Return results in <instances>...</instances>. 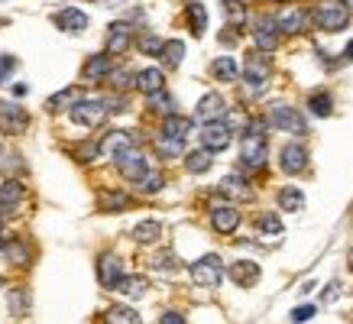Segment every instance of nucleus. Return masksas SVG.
I'll use <instances>...</instances> for the list:
<instances>
[{
  "mask_svg": "<svg viewBox=\"0 0 353 324\" xmlns=\"http://www.w3.org/2000/svg\"><path fill=\"white\" fill-rule=\"evenodd\" d=\"M162 136L185 143L188 136H192V120H188V117H179V114H169V117L162 120Z\"/></svg>",
  "mask_w": 353,
  "mask_h": 324,
  "instance_id": "20",
  "label": "nucleus"
},
{
  "mask_svg": "<svg viewBox=\"0 0 353 324\" xmlns=\"http://www.w3.org/2000/svg\"><path fill=\"white\" fill-rule=\"evenodd\" d=\"M146 289H150V282L143 276H123L117 282V292H123L127 298H139V295H146Z\"/></svg>",
  "mask_w": 353,
  "mask_h": 324,
  "instance_id": "29",
  "label": "nucleus"
},
{
  "mask_svg": "<svg viewBox=\"0 0 353 324\" xmlns=\"http://www.w3.org/2000/svg\"><path fill=\"white\" fill-rule=\"evenodd\" d=\"M110 75V59L108 55H94V59H88L85 62V78L88 81H101V78Z\"/></svg>",
  "mask_w": 353,
  "mask_h": 324,
  "instance_id": "26",
  "label": "nucleus"
},
{
  "mask_svg": "<svg viewBox=\"0 0 353 324\" xmlns=\"http://www.w3.org/2000/svg\"><path fill=\"white\" fill-rule=\"evenodd\" d=\"M224 13H227V20H230V26H240V23L246 20V10H243V3L240 0H224Z\"/></svg>",
  "mask_w": 353,
  "mask_h": 324,
  "instance_id": "37",
  "label": "nucleus"
},
{
  "mask_svg": "<svg viewBox=\"0 0 353 324\" xmlns=\"http://www.w3.org/2000/svg\"><path fill=\"white\" fill-rule=\"evenodd\" d=\"M133 45V30H130L127 23H114L108 30V52L110 55H123Z\"/></svg>",
  "mask_w": 353,
  "mask_h": 324,
  "instance_id": "15",
  "label": "nucleus"
},
{
  "mask_svg": "<svg viewBox=\"0 0 353 324\" xmlns=\"http://www.w3.org/2000/svg\"><path fill=\"white\" fill-rule=\"evenodd\" d=\"M78 101H81V91H78V88H65V91H59V94H52L46 101V108L52 110V114H59V110H65V108H75Z\"/></svg>",
  "mask_w": 353,
  "mask_h": 324,
  "instance_id": "24",
  "label": "nucleus"
},
{
  "mask_svg": "<svg viewBox=\"0 0 353 324\" xmlns=\"http://www.w3.org/2000/svg\"><path fill=\"white\" fill-rule=\"evenodd\" d=\"M230 140H234V133H230V127H227L224 120H211V123H204V130H201L204 150L221 152V150L230 146Z\"/></svg>",
  "mask_w": 353,
  "mask_h": 324,
  "instance_id": "5",
  "label": "nucleus"
},
{
  "mask_svg": "<svg viewBox=\"0 0 353 324\" xmlns=\"http://www.w3.org/2000/svg\"><path fill=\"white\" fill-rule=\"evenodd\" d=\"M159 59L165 62V68H179V65H182V59H185V43H182V39H169V43L162 45Z\"/></svg>",
  "mask_w": 353,
  "mask_h": 324,
  "instance_id": "25",
  "label": "nucleus"
},
{
  "mask_svg": "<svg viewBox=\"0 0 353 324\" xmlns=\"http://www.w3.org/2000/svg\"><path fill=\"white\" fill-rule=\"evenodd\" d=\"M13 68H17V59H13V55H3V59H0V78H10Z\"/></svg>",
  "mask_w": 353,
  "mask_h": 324,
  "instance_id": "44",
  "label": "nucleus"
},
{
  "mask_svg": "<svg viewBox=\"0 0 353 324\" xmlns=\"http://www.w3.org/2000/svg\"><path fill=\"white\" fill-rule=\"evenodd\" d=\"M137 88L150 97V94H156V91H162V88H165V75H162L159 68H143V72L137 75Z\"/></svg>",
  "mask_w": 353,
  "mask_h": 324,
  "instance_id": "23",
  "label": "nucleus"
},
{
  "mask_svg": "<svg viewBox=\"0 0 353 324\" xmlns=\"http://www.w3.org/2000/svg\"><path fill=\"white\" fill-rule=\"evenodd\" d=\"M117 169H120V175H123L127 182H133V185H137L146 172H150V169H146V159H143V152L133 150V146H130L127 152H120V156H117Z\"/></svg>",
  "mask_w": 353,
  "mask_h": 324,
  "instance_id": "8",
  "label": "nucleus"
},
{
  "mask_svg": "<svg viewBox=\"0 0 353 324\" xmlns=\"http://www.w3.org/2000/svg\"><path fill=\"white\" fill-rule=\"evenodd\" d=\"M221 279H224V263H221V256H201L192 266V282L201 285V289H217Z\"/></svg>",
  "mask_w": 353,
  "mask_h": 324,
  "instance_id": "3",
  "label": "nucleus"
},
{
  "mask_svg": "<svg viewBox=\"0 0 353 324\" xmlns=\"http://www.w3.org/2000/svg\"><path fill=\"white\" fill-rule=\"evenodd\" d=\"M314 23H318V30L324 32H337L347 26V20H350V7L347 3H341V0H321L318 7H314Z\"/></svg>",
  "mask_w": 353,
  "mask_h": 324,
  "instance_id": "1",
  "label": "nucleus"
},
{
  "mask_svg": "<svg viewBox=\"0 0 353 324\" xmlns=\"http://www.w3.org/2000/svg\"><path fill=\"white\" fill-rule=\"evenodd\" d=\"M256 227H259L263 237H279V234H282V221H279L276 214H263L256 221Z\"/></svg>",
  "mask_w": 353,
  "mask_h": 324,
  "instance_id": "35",
  "label": "nucleus"
},
{
  "mask_svg": "<svg viewBox=\"0 0 353 324\" xmlns=\"http://www.w3.org/2000/svg\"><path fill=\"white\" fill-rule=\"evenodd\" d=\"M97 279L101 285H108V289H117V282L123 279V263L117 256H101L97 263Z\"/></svg>",
  "mask_w": 353,
  "mask_h": 324,
  "instance_id": "16",
  "label": "nucleus"
},
{
  "mask_svg": "<svg viewBox=\"0 0 353 324\" xmlns=\"http://www.w3.org/2000/svg\"><path fill=\"white\" fill-rule=\"evenodd\" d=\"M311 114H318V117H327L331 114V94H311Z\"/></svg>",
  "mask_w": 353,
  "mask_h": 324,
  "instance_id": "38",
  "label": "nucleus"
},
{
  "mask_svg": "<svg viewBox=\"0 0 353 324\" xmlns=\"http://www.w3.org/2000/svg\"><path fill=\"white\" fill-rule=\"evenodd\" d=\"M243 81L253 88V91L266 88V81H269V62L259 52H250V55H246V62H243Z\"/></svg>",
  "mask_w": 353,
  "mask_h": 324,
  "instance_id": "9",
  "label": "nucleus"
},
{
  "mask_svg": "<svg viewBox=\"0 0 353 324\" xmlns=\"http://www.w3.org/2000/svg\"><path fill=\"white\" fill-rule=\"evenodd\" d=\"M26 127H30V114H26L20 104L0 101V130H3V133H23Z\"/></svg>",
  "mask_w": 353,
  "mask_h": 324,
  "instance_id": "6",
  "label": "nucleus"
},
{
  "mask_svg": "<svg viewBox=\"0 0 353 324\" xmlns=\"http://www.w3.org/2000/svg\"><path fill=\"white\" fill-rule=\"evenodd\" d=\"M314 305H301V308H295V312H292V321H311V318H314Z\"/></svg>",
  "mask_w": 353,
  "mask_h": 324,
  "instance_id": "42",
  "label": "nucleus"
},
{
  "mask_svg": "<svg viewBox=\"0 0 353 324\" xmlns=\"http://www.w3.org/2000/svg\"><path fill=\"white\" fill-rule=\"evenodd\" d=\"M343 3H347V7H353V0H343Z\"/></svg>",
  "mask_w": 353,
  "mask_h": 324,
  "instance_id": "53",
  "label": "nucleus"
},
{
  "mask_svg": "<svg viewBox=\"0 0 353 324\" xmlns=\"http://www.w3.org/2000/svg\"><path fill=\"white\" fill-rule=\"evenodd\" d=\"M266 136L263 130H246L243 143H240V159H243L246 169H263L266 165Z\"/></svg>",
  "mask_w": 353,
  "mask_h": 324,
  "instance_id": "2",
  "label": "nucleus"
},
{
  "mask_svg": "<svg viewBox=\"0 0 353 324\" xmlns=\"http://www.w3.org/2000/svg\"><path fill=\"white\" fill-rule=\"evenodd\" d=\"M108 104L104 101H78L75 108H72V120L81 123V127H101L104 117H108Z\"/></svg>",
  "mask_w": 353,
  "mask_h": 324,
  "instance_id": "4",
  "label": "nucleus"
},
{
  "mask_svg": "<svg viewBox=\"0 0 353 324\" xmlns=\"http://www.w3.org/2000/svg\"><path fill=\"white\" fill-rule=\"evenodd\" d=\"M198 120L201 123H211V120H224V114H227V104H224V97L221 94H204L201 101H198Z\"/></svg>",
  "mask_w": 353,
  "mask_h": 324,
  "instance_id": "14",
  "label": "nucleus"
},
{
  "mask_svg": "<svg viewBox=\"0 0 353 324\" xmlns=\"http://www.w3.org/2000/svg\"><path fill=\"white\" fill-rule=\"evenodd\" d=\"M0 250H3V234H0Z\"/></svg>",
  "mask_w": 353,
  "mask_h": 324,
  "instance_id": "52",
  "label": "nucleus"
},
{
  "mask_svg": "<svg viewBox=\"0 0 353 324\" xmlns=\"http://www.w3.org/2000/svg\"><path fill=\"white\" fill-rule=\"evenodd\" d=\"M279 23L276 20H266V17H263V20H256V30H253V39H256V49L259 52H272V49H276L279 45Z\"/></svg>",
  "mask_w": 353,
  "mask_h": 324,
  "instance_id": "10",
  "label": "nucleus"
},
{
  "mask_svg": "<svg viewBox=\"0 0 353 324\" xmlns=\"http://www.w3.org/2000/svg\"><path fill=\"white\" fill-rule=\"evenodd\" d=\"M52 23L59 26V30H65V32H85L88 30V17L81 10H75V7H65V10H59L52 17Z\"/></svg>",
  "mask_w": 353,
  "mask_h": 324,
  "instance_id": "17",
  "label": "nucleus"
},
{
  "mask_svg": "<svg viewBox=\"0 0 353 324\" xmlns=\"http://www.w3.org/2000/svg\"><path fill=\"white\" fill-rule=\"evenodd\" d=\"M305 165H308V152H305V146L292 143V146L282 150V172L299 175V172H305Z\"/></svg>",
  "mask_w": 353,
  "mask_h": 324,
  "instance_id": "19",
  "label": "nucleus"
},
{
  "mask_svg": "<svg viewBox=\"0 0 353 324\" xmlns=\"http://www.w3.org/2000/svg\"><path fill=\"white\" fill-rule=\"evenodd\" d=\"M0 152H3V143H0Z\"/></svg>",
  "mask_w": 353,
  "mask_h": 324,
  "instance_id": "54",
  "label": "nucleus"
},
{
  "mask_svg": "<svg viewBox=\"0 0 353 324\" xmlns=\"http://www.w3.org/2000/svg\"><path fill=\"white\" fill-rule=\"evenodd\" d=\"M108 321L110 324H139V314L133 308H127V305H114V308H108Z\"/></svg>",
  "mask_w": 353,
  "mask_h": 324,
  "instance_id": "33",
  "label": "nucleus"
},
{
  "mask_svg": "<svg viewBox=\"0 0 353 324\" xmlns=\"http://www.w3.org/2000/svg\"><path fill=\"white\" fill-rule=\"evenodd\" d=\"M185 13H188V20H192V30H194V36H201V32L208 30V10H204V3H198V0H192V3L185 7Z\"/></svg>",
  "mask_w": 353,
  "mask_h": 324,
  "instance_id": "30",
  "label": "nucleus"
},
{
  "mask_svg": "<svg viewBox=\"0 0 353 324\" xmlns=\"http://www.w3.org/2000/svg\"><path fill=\"white\" fill-rule=\"evenodd\" d=\"M159 237H162L159 221H143V224L133 227V240H137V243H156Z\"/></svg>",
  "mask_w": 353,
  "mask_h": 324,
  "instance_id": "27",
  "label": "nucleus"
},
{
  "mask_svg": "<svg viewBox=\"0 0 353 324\" xmlns=\"http://www.w3.org/2000/svg\"><path fill=\"white\" fill-rule=\"evenodd\" d=\"M94 3H101V7H117L120 0H94Z\"/></svg>",
  "mask_w": 353,
  "mask_h": 324,
  "instance_id": "49",
  "label": "nucleus"
},
{
  "mask_svg": "<svg viewBox=\"0 0 353 324\" xmlns=\"http://www.w3.org/2000/svg\"><path fill=\"white\" fill-rule=\"evenodd\" d=\"M152 266H156V270H175V256H172V253H162V256H156L152 259Z\"/></svg>",
  "mask_w": 353,
  "mask_h": 324,
  "instance_id": "43",
  "label": "nucleus"
},
{
  "mask_svg": "<svg viewBox=\"0 0 353 324\" xmlns=\"http://www.w3.org/2000/svg\"><path fill=\"white\" fill-rule=\"evenodd\" d=\"M343 55H347V59H353V39H350V45H347V52H343Z\"/></svg>",
  "mask_w": 353,
  "mask_h": 324,
  "instance_id": "50",
  "label": "nucleus"
},
{
  "mask_svg": "<svg viewBox=\"0 0 353 324\" xmlns=\"http://www.w3.org/2000/svg\"><path fill=\"white\" fill-rule=\"evenodd\" d=\"M150 108L152 110H162V114L169 117V114H172V97L162 94V91H156V94H150Z\"/></svg>",
  "mask_w": 353,
  "mask_h": 324,
  "instance_id": "40",
  "label": "nucleus"
},
{
  "mask_svg": "<svg viewBox=\"0 0 353 324\" xmlns=\"http://www.w3.org/2000/svg\"><path fill=\"white\" fill-rule=\"evenodd\" d=\"M13 314H20V318L26 314V308H23V289L13 292Z\"/></svg>",
  "mask_w": 353,
  "mask_h": 324,
  "instance_id": "45",
  "label": "nucleus"
},
{
  "mask_svg": "<svg viewBox=\"0 0 353 324\" xmlns=\"http://www.w3.org/2000/svg\"><path fill=\"white\" fill-rule=\"evenodd\" d=\"M23 201V185L20 182H3L0 188V217L3 214H13Z\"/></svg>",
  "mask_w": 353,
  "mask_h": 324,
  "instance_id": "21",
  "label": "nucleus"
},
{
  "mask_svg": "<svg viewBox=\"0 0 353 324\" xmlns=\"http://www.w3.org/2000/svg\"><path fill=\"white\" fill-rule=\"evenodd\" d=\"M137 188H139L143 194H156V192L162 188V175H159V172H146V175H143V179L137 182Z\"/></svg>",
  "mask_w": 353,
  "mask_h": 324,
  "instance_id": "36",
  "label": "nucleus"
},
{
  "mask_svg": "<svg viewBox=\"0 0 353 324\" xmlns=\"http://www.w3.org/2000/svg\"><path fill=\"white\" fill-rule=\"evenodd\" d=\"M133 146V136H130L127 130H110L108 136L101 140V156H108V159L117 162L120 152H127Z\"/></svg>",
  "mask_w": 353,
  "mask_h": 324,
  "instance_id": "12",
  "label": "nucleus"
},
{
  "mask_svg": "<svg viewBox=\"0 0 353 324\" xmlns=\"http://www.w3.org/2000/svg\"><path fill=\"white\" fill-rule=\"evenodd\" d=\"M217 192L224 198H230V201H253V188H250V182L243 175H227L224 182L217 185Z\"/></svg>",
  "mask_w": 353,
  "mask_h": 324,
  "instance_id": "11",
  "label": "nucleus"
},
{
  "mask_svg": "<svg viewBox=\"0 0 353 324\" xmlns=\"http://www.w3.org/2000/svg\"><path fill=\"white\" fill-rule=\"evenodd\" d=\"M230 279H234L240 289L256 285L259 282V263H253V259H240V263H234V266H230Z\"/></svg>",
  "mask_w": 353,
  "mask_h": 324,
  "instance_id": "18",
  "label": "nucleus"
},
{
  "mask_svg": "<svg viewBox=\"0 0 353 324\" xmlns=\"http://www.w3.org/2000/svg\"><path fill=\"white\" fill-rule=\"evenodd\" d=\"M162 45H165V43H162L159 36H143V39H139V49H143L146 55H159Z\"/></svg>",
  "mask_w": 353,
  "mask_h": 324,
  "instance_id": "41",
  "label": "nucleus"
},
{
  "mask_svg": "<svg viewBox=\"0 0 353 324\" xmlns=\"http://www.w3.org/2000/svg\"><path fill=\"white\" fill-rule=\"evenodd\" d=\"M101 211H123V207L130 205V198L127 194H117V192H108V194H101Z\"/></svg>",
  "mask_w": 353,
  "mask_h": 324,
  "instance_id": "34",
  "label": "nucleus"
},
{
  "mask_svg": "<svg viewBox=\"0 0 353 324\" xmlns=\"http://www.w3.org/2000/svg\"><path fill=\"white\" fill-rule=\"evenodd\" d=\"M10 253H13V259H17L20 266H23V263H26V253H23V247H20V243H13V247H10Z\"/></svg>",
  "mask_w": 353,
  "mask_h": 324,
  "instance_id": "48",
  "label": "nucleus"
},
{
  "mask_svg": "<svg viewBox=\"0 0 353 324\" xmlns=\"http://www.w3.org/2000/svg\"><path fill=\"white\" fill-rule=\"evenodd\" d=\"M276 23H279V30H282V32H292V36H295V32L305 30V23H308V13L299 10V7H289V10L279 13Z\"/></svg>",
  "mask_w": 353,
  "mask_h": 324,
  "instance_id": "22",
  "label": "nucleus"
},
{
  "mask_svg": "<svg viewBox=\"0 0 353 324\" xmlns=\"http://www.w3.org/2000/svg\"><path fill=\"white\" fill-rule=\"evenodd\" d=\"M279 207L295 214V211H301V207H305V194H301L299 188H282V192H279Z\"/></svg>",
  "mask_w": 353,
  "mask_h": 324,
  "instance_id": "31",
  "label": "nucleus"
},
{
  "mask_svg": "<svg viewBox=\"0 0 353 324\" xmlns=\"http://www.w3.org/2000/svg\"><path fill=\"white\" fill-rule=\"evenodd\" d=\"M114 85L127 88V85H137V81H130V72H117V75H114Z\"/></svg>",
  "mask_w": 353,
  "mask_h": 324,
  "instance_id": "46",
  "label": "nucleus"
},
{
  "mask_svg": "<svg viewBox=\"0 0 353 324\" xmlns=\"http://www.w3.org/2000/svg\"><path fill=\"white\" fill-rule=\"evenodd\" d=\"M211 162H214L211 159V150H198V152H192V156H185V169L194 175H201L211 169Z\"/></svg>",
  "mask_w": 353,
  "mask_h": 324,
  "instance_id": "32",
  "label": "nucleus"
},
{
  "mask_svg": "<svg viewBox=\"0 0 353 324\" xmlns=\"http://www.w3.org/2000/svg\"><path fill=\"white\" fill-rule=\"evenodd\" d=\"M269 123L279 130H285V133H305V120L295 108L289 104H276V108L269 110Z\"/></svg>",
  "mask_w": 353,
  "mask_h": 324,
  "instance_id": "7",
  "label": "nucleus"
},
{
  "mask_svg": "<svg viewBox=\"0 0 353 324\" xmlns=\"http://www.w3.org/2000/svg\"><path fill=\"white\" fill-rule=\"evenodd\" d=\"M211 72H214L217 81H236V75H240V68H236V62L230 59V55H221V59H214Z\"/></svg>",
  "mask_w": 353,
  "mask_h": 324,
  "instance_id": "28",
  "label": "nucleus"
},
{
  "mask_svg": "<svg viewBox=\"0 0 353 324\" xmlns=\"http://www.w3.org/2000/svg\"><path fill=\"white\" fill-rule=\"evenodd\" d=\"M182 146H185V143L169 140V136H162V133H159V140H156V150H159L162 156H179V152H182Z\"/></svg>",
  "mask_w": 353,
  "mask_h": 324,
  "instance_id": "39",
  "label": "nucleus"
},
{
  "mask_svg": "<svg viewBox=\"0 0 353 324\" xmlns=\"http://www.w3.org/2000/svg\"><path fill=\"white\" fill-rule=\"evenodd\" d=\"M347 263H350V270H353V250H350V253H347Z\"/></svg>",
  "mask_w": 353,
  "mask_h": 324,
  "instance_id": "51",
  "label": "nucleus"
},
{
  "mask_svg": "<svg viewBox=\"0 0 353 324\" xmlns=\"http://www.w3.org/2000/svg\"><path fill=\"white\" fill-rule=\"evenodd\" d=\"M159 321L162 324H185V318H182V314H175V312H169V314H162Z\"/></svg>",
  "mask_w": 353,
  "mask_h": 324,
  "instance_id": "47",
  "label": "nucleus"
},
{
  "mask_svg": "<svg viewBox=\"0 0 353 324\" xmlns=\"http://www.w3.org/2000/svg\"><path fill=\"white\" fill-rule=\"evenodd\" d=\"M211 227H214L217 234H234L236 227H240V211L234 205H221L211 211Z\"/></svg>",
  "mask_w": 353,
  "mask_h": 324,
  "instance_id": "13",
  "label": "nucleus"
}]
</instances>
